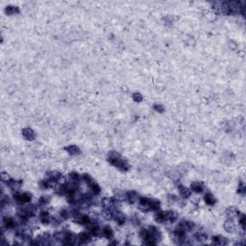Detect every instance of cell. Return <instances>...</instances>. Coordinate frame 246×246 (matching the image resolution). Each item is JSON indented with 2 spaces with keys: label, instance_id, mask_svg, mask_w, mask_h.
Here are the masks:
<instances>
[{
  "label": "cell",
  "instance_id": "5",
  "mask_svg": "<svg viewBox=\"0 0 246 246\" xmlns=\"http://www.w3.org/2000/svg\"><path fill=\"white\" fill-rule=\"evenodd\" d=\"M91 240V235L89 232H83L77 236V240L79 243H88Z\"/></svg>",
  "mask_w": 246,
  "mask_h": 246
},
{
  "label": "cell",
  "instance_id": "20",
  "mask_svg": "<svg viewBox=\"0 0 246 246\" xmlns=\"http://www.w3.org/2000/svg\"><path fill=\"white\" fill-rule=\"evenodd\" d=\"M133 99L136 101V102H140V101L142 100V96L140 93L139 92H135L134 94H133Z\"/></svg>",
  "mask_w": 246,
  "mask_h": 246
},
{
  "label": "cell",
  "instance_id": "7",
  "mask_svg": "<svg viewBox=\"0 0 246 246\" xmlns=\"http://www.w3.org/2000/svg\"><path fill=\"white\" fill-rule=\"evenodd\" d=\"M125 200H127L129 203L134 204L135 202L139 200V195L136 191H127L125 193Z\"/></svg>",
  "mask_w": 246,
  "mask_h": 246
},
{
  "label": "cell",
  "instance_id": "2",
  "mask_svg": "<svg viewBox=\"0 0 246 246\" xmlns=\"http://www.w3.org/2000/svg\"><path fill=\"white\" fill-rule=\"evenodd\" d=\"M16 193H13V199L16 200L17 203L19 204H25L30 202L32 199V195L28 192H18V191H14Z\"/></svg>",
  "mask_w": 246,
  "mask_h": 246
},
{
  "label": "cell",
  "instance_id": "4",
  "mask_svg": "<svg viewBox=\"0 0 246 246\" xmlns=\"http://www.w3.org/2000/svg\"><path fill=\"white\" fill-rule=\"evenodd\" d=\"M3 225L6 229H13L17 226V222L12 217L5 216L3 217Z\"/></svg>",
  "mask_w": 246,
  "mask_h": 246
},
{
  "label": "cell",
  "instance_id": "16",
  "mask_svg": "<svg viewBox=\"0 0 246 246\" xmlns=\"http://www.w3.org/2000/svg\"><path fill=\"white\" fill-rule=\"evenodd\" d=\"M204 200L208 205H213L215 203V198L211 192H207L204 196Z\"/></svg>",
  "mask_w": 246,
  "mask_h": 246
},
{
  "label": "cell",
  "instance_id": "17",
  "mask_svg": "<svg viewBox=\"0 0 246 246\" xmlns=\"http://www.w3.org/2000/svg\"><path fill=\"white\" fill-rule=\"evenodd\" d=\"M66 150L68 152V153L70 154V155H78V154H80V149H79L77 146H75V145H70V146H68V147H67L66 148Z\"/></svg>",
  "mask_w": 246,
  "mask_h": 246
},
{
  "label": "cell",
  "instance_id": "11",
  "mask_svg": "<svg viewBox=\"0 0 246 246\" xmlns=\"http://www.w3.org/2000/svg\"><path fill=\"white\" fill-rule=\"evenodd\" d=\"M204 185L201 184L199 182H195L193 184H191V190L196 192V193H201L204 191Z\"/></svg>",
  "mask_w": 246,
  "mask_h": 246
},
{
  "label": "cell",
  "instance_id": "21",
  "mask_svg": "<svg viewBox=\"0 0 246 246\" xmlns=\"http://www.w3.org/2000/svg\"><path fill=\"white\" fill-rule=\"evenodd\" d=\"M10 179H11V178L9 177V175H8V174H6V173H2V174H1V180L3 181V182L7 183Z\"/></svg>",
  "mask_w": 246,
  "mask_h": 246
},
{
  "label": "cell",
  "instance_id": "3",
  "mask_svg": "<svg viewBox=\"0 0 246 246\" xmlns=\"http://www.w3.org/2000/svg\"><path fill=\"white\" fill-rule=\"evenodd\" d=\"M155 220L158 223L168 222L169 220V212H160L155 215Z\"/></svg>",
  "mask_w": 246,
  "mask_h": 246
},
{
  "label": "cell",
  "instance_id": "6",
  "mask_svg": "<svg viewBox=\"0 0 246 246\" xmlns=\"http://www.w3.org/2000/svg\"><path fill=\"white\" fill-rule=\"evenodd\" d=\"M46 179L50 180L52 183L56 184L62 179V174H61V173H59V172H57V171H51V172L47 173Z\"/></svg>",
  "mask_w": 246,
  "mask_h": 246
},
{
  "label": "cell",
  "instance_id": "10",
  "mask_svg": "<svg viewBox=\"0 0 246 246\" xmlns=\"http://www.w3.org/2000/svg\"><path fill=\"white\" fill-rule=\"evenodd\" d=\"M22 135H23V136L25 137V139L28 140H34L35 139V136H36L33 130L32 129H29V128H26V129H23L22 130Z\"/></svg>",
  "mask_w": 246,
  "mask_h": 246
},
{
  "label": "cell",
  "instance_id": "22",
  "mask_svg": "<svg viewBox=\"0 0 246 246\" xmlns=\"http://www.w3.org/2000/svg\"><path fill=\"white\" fill-rule=\"evenodd\" d=\"M154 109L157 112H159V113H163V107L162 105H155L154 106Z\"/></svg>",
  "mask_w": 246,
  "mask_h": 246
},
{
  "label": "cell",
  "instance_id": "15",
  "mask_svg": "<svg viewBox=\"0 0 246 246\" xmlns=\"http://www.w3.org/2000/svg\"><path fill=\"white\" fill-rule=\"evenodd\" d=\"M179 191H180V194L182 195V197L186 199V198H189L190 195H191V191L187 189V187L186 186H180L179 187Z\"/></svg>",
  "mask_w": 246,
  "mask_h": 246
},
{
  "label": "cell",
  "instance_id": "14",
  "mask_svg": "<svg viewBox=\"0 0 246 246\" xmlns=\"http://www.w3.org/2000/svg\"><path fill=\"white\" fill-rule=\"evenodd\" d=\"M101 235L107 238H112L113 236V232L109 226H105L102 230H101Z\"/></svg>",
  "mask_w": 246,
  "mask_h": 246
},
{
  "label": "cell",
  "instance_id": "19",
  "mask_svg": "<svg viewBox=\"0 0 246 246\" xmlns=\"http://www.w3.org/2000/svg\"><path fill=\"white\" fill-rule=\"evenodd\" d=\"M49 202V197L48 196H42L40 200H39V202H38V205L40 206V207H42V206H45L47 203Z\"/></svg>",
  "mask_w": 246,
  "mask_h": 246
},
{
  "label": "cell",
  "instance_id": "13",
  "mask_svg": "<svg viewBox=\"0 0 246 246\" xmlns=\"http://www.w3.org/2000/svg\"><path fill=\"white\" fill-rule=\"evenodd\" d=\"M194 238L199 242H203L208 238V235L204 232V231H198L197 233H195Z\"/></svg>",
  "mask_w": 246,
  "mask_h": 246
},
{
  "label": "cell",
  "instance_id": "12",
  "mask_svg": "<svg viewBox=\"0 0 246 246\" xmlns=\"http://www.w3.org/2000/svg\"><path fill=\"white\" fill-rule=\"evenodd\" d=\"M213 242L214 244H218V245H225V244H228V240L226 237L224 236H213Z\"/></svg>",
  "mask_w": 246,
  "mask_h": 246
},
{
  "label": "cell",
  "instance_id": "8",
  "mask_svg": "<svg viewBox=\"0 0 246 246\" xmlns=\"http://www.w3.org/2000/svg\"><path fill=\"white\" fill-rule=\"evenodd\" d=\"M224 228H225V230L227 231L228 233H234L236 231V224L234 223V220L229 218L225 222V224H224Z\"/></svg>",
  "mask_w": 246,
  "mask_h": 246
},
{
  "label": "cell",
  "instance_id": "18",
  "mask_svg": "<svg viewBox=\"0 0 246 246\" xmlns=\"http://www.w3.org/2000/svg\"><path fill=\"white\" fill-rule=\"evenodd\" d=\"M5 12L8 14H13V13H18V8L17 7H14V6H8L6 8Z\"/></svg>",
  "mask_w": 246,
  "mask_h": 246
},
{
  "label": "cell",
  "instance_id": "9",
  "mask_svg": "<svg viewBox=\"0 0 246 246\" xmlns=\"http://www.w3.org/2000/svg\"><path fill=\"white\" fill-rule=\"evenodd\" d=\"M39 219L41 223L43 224H48L50 221H51V218H50V215L47 212L45 211H42L40 215H39Z\"/></svg>",
  "mask_w": 246,
  "mask_h": 246
},
{
  "label": "cell",
  "instance_id": "23",
  "mask_svg": "<svg viewBox=\"0 0 246 246\" xmlns=\"http://www.w3.org/2000/svg\"><path fill=\"white\" fill-rule=\"evenodd\" d=\"M245 190H244V185H240V189H238V193H244Z\"/></svg>",
  "mask_w": 246,
  "mask_h": 246
},
{
  "label": "cell",
  "instance_id": "1",
  "mask_svg": "<svg viewBox=\"0 0 246 246\" xmlns=\"http://www.w3.org/2000/svg\"><path fill=\"white\" fill-rule=\"evenodd\" d=\"M108 161H109V163L111 164H113V166H117V167L119 168L120 170H128L129 169L128 163L125 160H123V159L120 157V155L115 151L111 152V153L108 155Z\"/></svg>",
  "mask_w": 246,
  "mask_h": 246
}]
</instances>
